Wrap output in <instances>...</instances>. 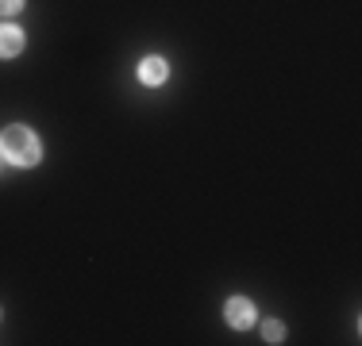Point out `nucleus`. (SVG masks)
<instances>
[{
  "label": "nucleus",
  "mask_w": 362,
  "mask_h": 346,
  "mask_svg": "<svg viewBox=\"0 0 362 346\" xmlns=\"http://www.w3.org/2000/svg\"><path fill=\"white\" fill-rule=\"evenodd\" d=\"M0 154H4L12 166H35L42 158V146L28 127H8V131L0 135Z\"/></svg>",
  "instance_id": "nucleus-1"
},
{
  "label": "nucleus",
  "mask_w": 362,
  "mask_h": 346,
  "mask_svg": "<svg viewBox=\"0 0 362 346\" xmlns=\"http://www.w3.org/2000/svg\"><path fill=\"white\" fill-rule=\"evenodd\" d=\"M223 316H228L231 327H251L255 323V304H251V300H243V297H235V300H228Z\"/></svg>",
  "instance_id": "nucleus-2"
},
{
  "label": "nucleus",
  "mask_w": 362,
  "mask_h": 346,
  "mask_svg": "<svg viewBox=\"0 0 362 346\" xmlns=\"http://www.w3.org/2000/svg\"><path fill=\"white\" fill-rule=\"evenodd\" d=\"M23 50V31L12 28V23H4L0 28V58H16Z\"/></svg>",
  "instance_id": "nucleus-3"
},
{
  "label": "nucleus",
  "mask_w": 362,
  "mask_h": 346,
  "mask_svg": "<svg viewBox=\"0 0 362 346\" xmlns=\"http://www.w3.org/2000/svg\"><path fill=\"white\" fill-rule=\"evenodd\" d=\"M139 77L146 85H162V81H166V62H162V58H143V62H139Z\"/></svg>",
  "instance_id": "nucleus-4"
},
{
  "label": "nucleus",
  "mask_w": 362,
  "mask_h": 346,
  "mask_svg": "<svg viewBox=\"0 0 362 346\" xmlns=\"http://www.w3.org/2000/svg\"><path fill=\"white\" fill-rule=\"evenodd\" d=\"M262 335H266V342H281V339H286V327H281L278 319H266V323H262Z\"/></svg>",
  "instance_id": "nucleus-5"
},
{
  "label": "nucleus",
  "mask_w": 362,
  "mask_h": 346,
  "mask_svg": "<svg viewBox=\"0 0 362 346\" xmlns=\"http://www.w3.org/2000/svg\"><path fill=\"white\" fill-rule=\"evenodd\" d=\"M20 8H23V0H0V12L4 16H16Z\"/></svg>",
  "instance_id": "nucleus-6"
}]
</instances>
